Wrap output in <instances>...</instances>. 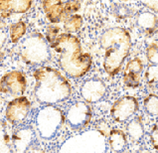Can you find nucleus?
Wrapping results in <instances>:
<instances>
[{
  "mask_svg": "<svg viewBox=\"0 0 158 153\" xmlns=\"http://www.w3.org/2000/svg\"><path fill=\"white\" fill-rule=\"evenodd\" d=\"M51 45L59 66L70 78H82L92 67V57L82 51L80 39L71 33H61Z\"/></svg>",
  "mask_w": 158,
  "mask_h": 153,
  "instance_id": "f257e3e1",
  "label": "nucleus"
},
{
  "mask_svg": "<svg viewBox=\"0 0 158 153\" xmlns=\"http://www.w3.org/2000/svg\"><path fill=\"white\" fill-rule=\"evenodd\" d=\"M33 76L35 97L42 105H58L71 97L72 85L59 70L42 66L34 70Z\"/></svg>",
  "mask_w": 158,
  "mask_h": 153,
  "instance_id": "f03ea898",
  "label": "nucleus"
},
{
  "mask_svg": "<svg viewBox=\"0 0 158 153\" xmlns=\"http://www.w3.org/2000/svg\"><path fill=\"white\" fill-rule=\"evenodd\" d=\"M100 44L105 50L103 69L110 76L118 74L131 49V37L124 28L114 27L102 35Z\"/></svg>",
  "mask_w": 158,
  "mask_h": 153,
  "instance_id": "7ed1b4c3",
  "label": "nucleus"
},
{
  "mask_svg": "<svg viewBox=\"0 0 158 153\" xmlns=\"http://www.w3.org/2000/svg\"><path fill=\"white\" fill-rule=\"evenodd\" d=\"M49 42L41 33L34 32L26 37L20 45V57L26 65L39 66L51 58Z\"/></svg>",
  "mask_w": 158,
  "mask_h": 153,
  "instance_id": "20e7f679",
  "label": "nucleus"
},
{
  "mask_svg": "<svg viewBox=\"0 0 158 153\" xmlns=\"http://www.w3.org/2000/svg\"><path fill=\"white\" fill-rule=\"evenodd\" d=\"M105 134L97 129L84 131L68 138L60 148V152H106Z\"/></svg>",
  "mask_w": 158,
  "mask_h": 153,
  "instance_id": "39448f33",
  "label": "nucleus"
},
{
  "mask_svg": "<svg viewBox=\"0 0 158 153\" xmlns=\"http://www.w3.org/2000/svg\"><path fill=\"white\" fill-rule=\"evenodd\" d=\"M65 121L66 116L64 112L56 105H44L38 110L35 118L40 137L47 140L57 135Z\"/></svg>",
  "mask_w": 158,
  "mask_h": 153,
  "instance_id": "423d86ee",
  "label": "nucleus"
},
{
  "mask_svg": "<svg viewBox=\"0 0 158 153\" xmlns=\"http://www.w3.org/2000/svg\"><path fill=\"white\" fill-rule=\"evenodd\" d=\"M93 112L87 101H75L66 114L67 124L73 130H83L91 123Z\"/></svg>",
  "mask_w": 158,
  "mask_h": 153,
  "instance_id": "0eeeda50",
  "label": "nucleus"
},
{
  "mask_svg": "<svg viewBox=\"0 0 158 153\" xmlns=\"http://www.w3.org/2000/svg\"><path fill=\"white\" fill-rule=\"evenodd\" d=\"M139 110V102L136 97L123 96L115 101L110 109V115L116 122L124 123L129 121Z\"/></svg>",
  "mask_w": 158,
  "mask_h": 153,
  "instance_id": "6e6552de",
  "label": "nucleus"
},
{
  "mask_svg": "<svg viewBox=\"0 0 158 153\" xmlns=\"http://www.w3.org/2000/svg\"><path fill=\"white\" fill-rule=\"evenodd\" d=\"M32 109V103L26 97H17L10 101L5 109V118L8 122L17 124L22 122L28 116Z\"/></svg>",
  "mask_w": 158,
  "mask_h": 153,
  "instance_id": "1a4fd4ad",
  "label": "nucleus"
},
{
  "mask_svg": "<svg viewBox=\"0 0 158 153\" xmlns=\"http://www.w3.org/2000/svg\"><path fill=\"white\" fill-rule=\"evenodd\" d=\"M26 78L20 71H10L1 78V92L9 97H21L26 91Z\"/></svg>",
  "mask_w": 158,
  "mask_h": 153,
  "instance_id": "9d476101",
  "label": "nucleus"
},
{
  "mask_svg": "<svg viewBox=\"0 0 158 153\" xmlns=\"http://www.w3.org/2000/svg\"><path fill=\"white\" fill-rule=\"evenodd\" d=\"M80 92L85 101L96 103L105 97L106 93V85L102 80L89 79L83 83Z\"/></svg>",
  "mask_w": 158,
  "mask_h": 153,
  "instance_id": "9b49d317",
  "label": "nucleus"
},
{
  "mask_svg": "<svg viewBox=\"0 0 158 153\" xmlns=\"http://www.w3.org/2000/svg\"><path fill=\"white\" fill-rule=\"evenodd\" d=\"M145 55L147 66L144 70V80L147 85L158 84V41H153L147 45Z\"/></svg>",
  "mask_w": 158,
  "mask_h": 153,
  "instance_id": "f8f14e48",
  "label": "nucleus"
},
{
  "mask_svg": "<svg viewBox=\"0 0 158 153\" xmlns=\"http://www.w3.org/2000/svg\"><path fill=\"white\" fill-rule=\"evenodd\" d=\"M144 73V64L140 58H133L129 60L126 64L123 75V81L125 87L135 89L139 87L141 84V76Z\"/></svg>",
  "mask_w": 158,
  "mask_h": 153,
  "instance_id": "ddd939ff",
  "label": "nucleus"
},
{
  "mask_svg": "<svg viewBox=\"0 0 158 153\" xmlns=\"http://www.w3.org/2000/svg\"><path fill=\"white\" fill-rule=\"evenodd\" d=\"M35 139L32 126H23L16 129L12 134V145L15 152H26Z\"/></svg>",
  "mask_w": 158,
  "mask_h": 153,
  "instance_id": "4468645a",
  "label": "nucleus"
},
{
  "mask_svg": "<svg viewBox=\"0 0 158 153\" xmlns=\"http://www.w3.org/2000/svg\"><path fill=\"white\" fill-rule=\"evenodd\" d=\"M43 10L53 24L61 22L65 14V4L62 0H43Z\"/></svg>",
  "mask_w": 158,
  "mask_h": 153,
  "instance_id": "2eb2a0df",
  "label": "nucleus"
},
{
  "mask_svg": "<svg viewBox=\"0 0 158 153\" xmlns=\"http://www.w3.org/2000/svg\"><path fill=\"white\" fill-rule=\"evenodd\" d=\"M136 24L143 32L151 34L158 28V17L151 12H141L137 15Z\"/></svg>",
  "mask_w": 158,
  "mask_h": 153,
  "instance_id": "dca6fc26",
  "label": "nucleus"
},
{
  "mask_svg": "<svg viewBox=\"0 0 158 153\" xmlns=\"http://www.w3.org/2000/svg\"><path fill=\"white\" fill-rule=\"evenodd\" d=\"M126 132L132 141L138 142L144 136V124L141 115H136L128 121L126 125Z\"/></svg>",
  "mask_w": 158,
  "mask_h": 153,
  "instance_id": "f3484780",
  "label": "nucleus"
},
{
  "mask_svg": "<svg viewBox=\"0 0 158 153\" xmlns=\"http://www.w3.org/2000/svg\"><path fill=\"white\" fill-rule=\"evenodd\" d=\"M107 143L112 152H123L127 146V137L123 130L112 129L110 132Z\"/></svg>",
  "mask_w": 158,
  "mask_h": 153,
  "instance_id": "a211bd4d",
  "label": "nucleus"
},
{
  "mask_svg": "<svg viewBox=\"0 0 158 153\" xmlns=\"http://www.w3.org/2000/svg\"><path fill=\"white\" fill-rule=\"evenodd\" d=\"M27 27L25 22L19 21L16 23L11 24L9 28V34H10V40L12 43H18L21 40V38L26 34Z\"/></svg>",
  "mask_w": 158,
  "mask_h": 153,
  "instance_id": "6ab92c4d",
  "label": "nucleus"
},
{
  "mask_svg": "<svg viewBox=\"0 0 158 153\" xmlns=\"http://www.w3.org/2000/svg\"><path fill=\"white\" fill-rule=\"evenodd\" d=\"M143 109L150 116H158V96L150 93L143 100Z\"/></svg>",
  "mask_w": 158,
  "mask_h": 153,
  "instance_id": "aec40b11",
  "label": "nucleus"
},
{
  "mask_svg": "<svg viewBox=\"0 0 158 153\" xmlns=\"http://www.w3.org/2000/svg\"><path fill=\"white\" fill-rule=\"evenodd\" d=\"M83 26V18L79 14L71 15L68 19L65 21L64 24V30L67 33H76L82 28Z\"/></svg>",
  "mask_w": 158,
  "mask_h": 153,
  "instance_id": "412c9836",
  "label": "nucleus"
},
{
  "mask_svg": "<svg viewBox=\"0 0 158 153\" xmlns=\"http://www.w3.org/2000/svg\"><path fill=\"white\" fill-rule=\"evenodd\" d=\"M33 4V0H12L13 13H26Z\"/></svg>",
  "mask_w": 158,
  "mask_h": 153,
  "instance_id": "4be33fe9",
  "label": "nucleus"
},
{
  "mask_svg": "<svg viewBox=\"0 0 158 153\" xmlns=\"http://www.w3.org/2000/svg\"><path fill=\"white\" fill-rule=\"evenodd\" d=\"M60 27H58L57 25H50L48 26V28L46 30V39L49 42V44H52L57 37L60 35Z\"/></svg>",
  "mask_w": 158,
  "mask_h": 153,
  "instance_id": "5701e85b",
  "label": "nucleus"
},
{
  "mask_svg": "<svg viewBox=\"0 0 158 153\" xmlns=\"http://www.w3.org/2000/svg\"><path fill=\"white\" fill-rule=\"evenodd\" d=\"M0 9H1V17L7 18L10 16L12 11V0H0Z\"/></svg>",
  "mask_w": 158,
  "mask_h": 153,
  "instance_id": "b1692460",
  "label": "nucleus"
},
{
  "mask_svg": "<svg viewBox=\"0 0 158 153\" xmlns=\"http://www.w3.org/2000/svg\"><path fill=\"white\" fill-rule=\"evenodd\" d=\"M81 7V3L78 0H69L65 3V13L67 14H72V13L77 12Z\"/></svg>",
  "mask_w": 158,
  "mask_h": 153,
  "instance_id": "393cba45",
  "label": "nucleus"
},
{
  "mask_svg": "<svg viewBox=\"0 0 158 153\" xmlns=\"http://www.w3.org/2000/svg\"><path fill=\"white\" fill-rule=\"evenodd\" d=\"M140 2L150 11L158 13V0H140Z\"/></svg>",
  "mask_w": 158,
  "mask_h": 153,
  "instance_id": "a878e982",
  "label": "nucleus"
},
{
  "mask_svg": "<svg viewBox=\"0 0 158 153\" xmlns=\"http://www.w3.org/2000/svg\"><path fill=\"white\" fill-rule=\"evenodd\" d=\"M150 140H151L153 148L158 151V127L156 125L153 126L151 132H150Z\"/></svg>",
  "mask_w": 158,
  "mask_h": 153,
  "instance_id": "bb28decb",
  "label": "nucleus"
},
{
  "mask_svg": "<svg viewBox=\"0 0 158 153\" xmlns=\"http://www.w3.org/2000/svg\"><path fill=\"white\" fill-rule=\"evenodd\" d=\"M119 1H121V2H124V1H127V0H119Z\"/></svg>",
  "mask_w": 158,
  "mask_h": 153,
  "instance_id": "cd10ccee",
  "label": "nucleus"
}]
</instances>
